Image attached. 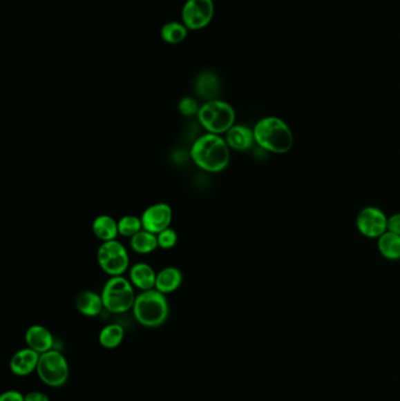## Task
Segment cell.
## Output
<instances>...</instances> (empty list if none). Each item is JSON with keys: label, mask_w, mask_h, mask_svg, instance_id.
<instances>
[{"label": "cell", "mask_w": 400, "mask_h": 401, "mask_svg": "<svg viewBox=\"0 0 400 401\" xmlns=\"http://www.w3.org/2000/svg\"><path fill=\"white\" fill-rule=\"evenodd\" d=\"M226 141L229 148L235 149L237 152H245L253 147L255 137L254 130L243 125H234L227 132Z\"/></svg>", "instance_id": "4fadbf2b"}, {"label": "cell", "mask_w": 400, "mask_h": 401, "mask_svg": "<svg viewBox=\"0 0 400 401\" xmlns=\"http://www.w3.org/2000/svg\"><path fill=\"white\" fill-rule=\"evenodd\" d=\"M235 110L226 101L210 100L198 110V119L203 128L211 134H225L235 125Z\"/></svg>", "instance_id": "277c9868"}, {"label": "cell", "mask_w": 400, "mask_h": 401, "mask_svg": "<svg viewBox=\"0 0 400 401\" xmlns=\"http://www.w3.org/2000/svg\"><path fill=\"white\" fill-rule=\"evenodd\" d=\"M117 228H119V234L124 237H133L134 235L144 229L141 218L133 216V215H127L121 218L117 222Z\"/></svg>", "instance_id": "603a6c76"}, {"label": "cell", "mask_w": 400, "mask_h": 401, "mask_svg": "<svg viewBox=\"0 0 400 401\" xmlns=\"http://www.w3.org/2000/svg\"><path fill=\"white\" fill-rule=\"evenodd\" d=\"M158 242H159V246L161 249H171L178 243V234L175 230L168 228L158 235Z\"/></svg>", "instance_id": "cb8c5ba5"}, {"label": "cell", "mask_w": 400, "mask_h": 401, "mask_svg": "<svg viewBox=\"0 0 400 401\" xmlns=\"http://www.w3.org/2000/svg\"><path fill=\"white\" fill-rule=\"evenodd\" d=\"M97 263L109 276H121L128 268V253L117 239L104 242L97 250Z\"/></svg>", "instance_id": "52a82bcc"}, {"label": "cell", "mask_w": 400, "mask_h": 401, "mask_svg": "<svg viewBox=\"0 0 400 401\" xmlns=\"http://www.w3.org/2000/svg\"><path fill=\"white\" fill-rule=\"evenodd\" d=\"M182 284V273L175 266H167L156 275L155 288L160 293H174Z\"/></svg>", "instance_id": "2e32d148"}, {"label": "cell", "mask_w": 400, "mask_h": 401, "mask_svg": "<svg viewBox=\"0 0 400 401\" xmlns=\"http://www.w3.org/2000/svg\"><path fill=\"white\" fill-rule=\"evenodd\" d=\"M40 353L28 347L13 355L10 362V369L18 377H26L33 371H37Z\"/></svg>", "instance_id": "8fae6325"}, {"label": "cell", "mask_w": 400, "mask_h": 401, "mask_svg": "<svg viewBox=\"0 0 400 401\" xmlns=\"http://www.w3.org/2000/svg\"><path fill=\"white\" fill-rule=\"evenodd\" d=\"M191 157L202 170L220 173L229 164V146L221 135L207 133L191 146Z\"/></svg>", "instance_id": "6da1fadb"}, {"label": "cell", "mask_w": 400, "mask_h": 401, "mask_svg": "<svg viewBox=\"0 0 400 401\" xmlns=\"http://www.w3.org/2000/svg\"><path fill=\"white\" fill-rule=\"evenodd\" d=\"M92 229H93L94 235L102 242L114 241L119 235L117 223L108 215L97 216L94 219Z\"/></svg>", "instance_id": "ac0fdd59"}, {"label": "cell", "mask_w": 400, "mask_h": 401, "mask_svg": "<svg viewBox=\"0 0 400 401\" xmlns=\"http://www.w3.org/2000/svg\"><path fill=\"white\" fill-rule=\"evenodd\" d=\"M254 137L260 147L277 154L289 152L294 144L290 128L283 120L275 117L258 121L254 128Z\"/></svg>", "instance_id": "7a4b0ae2"}, {"label": "cell", "mask_w": 400, "mask_h": 401, "mask_svg": "<svg viewBox=\"0 0 400 401\" xmlns=\"http://www.w3.org/2000/svg\"><path fill=\"white\" fill-rule=\"evenodd\" d=\"M378 248L381 255L388 260H399L400 235L393 234V233L381 235L378 242Z\"/></svg>", "instance_id": "44dd1931"}, {"label": "cell", "mask_w": 400, "mask_h": 401, "mask_svg": "<svg viewBox=\"0 0 400 401\" xmlns=\"http://www.w3.org/2000/svg\"><path fill=\"white\" fill-rule=\"evenodd\" d=\"M37 373L40 380L50 387H61L70 375V367L66 358L59 351H47L40 355Z\"/></svg>", "instance_id": "8992f818"}, {"label": "cell", "mask_w": 400, "mask_h": 401, "mask_svg": "<svg viewBox=\"0 0 400 401\" xmlns=\"http://www.w3.org/2000/svg\"><path fill=\"white\" fill-rule=\"evenodd\" d=\"M124 337V327L119 325V324H109L100 331L99 343L102 347L112 350V349H115V347L119 346L122 343Z\"/></svg>", "instance_id": "ffe728a7"}, {"label": "cell", "mask_w": 400, "mask_h": 401, "mask_svg": "<svg viewBox=\"0 0 400 401\" xmlns=\"http://www.w3.org/2000/svg\"><path fill=\"white\" fill-rule=\"evenodd\" d=\"M25 401H50V398L41 392H30L25 395Z\"/></svg>", "instance_id": "83f0119b"}, {"label": "cell", "mask_w": 400, "mask_h": 401, "mask_svg": "<svg viewBox=\"0 0 400 401\" xmlns=\"http://www.w3.org/2000/svg\"><path fill=\"white\" fill-rule=\"evenodd\" d=\"M0 401H25V395L18 391H8L1 394Z\"/></svg>", "instance_id": "4316f807"}, {"label": "cell", "mask_w": 400, "mask_h": 401, "mask_svg": "<svg viewBox=\"0 0 400 401\" xmlns=\"http://www.w3.org/2000/svg\"><path fill=\"white\" fill-rule=\"evenodd\" d=\"M25 342L32 350L37 351L40 355H43L47 351L53 350L55 339L50 330L41 325H32L28 327L25 333Z\"/></svg>", "instance_id": "7c38bea8"}, {"label": "cell", "mask_w": 400, "mask_h": 401, "mask_svg": "<svg viewBox=\"0 0 400 401\" xmlns=\"http://www.w3.org/2000/svg\"><path fill=\"white\" fill-rule=\"evenodd\" d=\"M213 0H187L182 8V23L191 31L207 28L214 18Z\"/></svg>", "instance_id": "ba28073f"}, {"label": "cell", "mask_w": 400, "mask_h": 401, "mask_svg": "<svg viewBox=\"0 0 400 401\" xmlns=\"http://www.w3.org/2000/svg\"><path fill=\"white\" fill-rule=\"evenodd\" d=\"M388 229L390 233L400 235V214L393 215L388 219Z\"/></svg>", "instance_id": "484cf974"}, {"label": "cell", "mask_w": 400, "mask_h": 401, "mask_svg": "<svg viewBox=\"0 0 400 401\" xmlns=\"http://www.w3.org/2000/svg\"><path fill=\"white\" fill-rule=\"evenodd\" d=\"M358 230L366 237H381L388 229V218L377 208H365L357 218Z\"/></svg>", "instance_id": "30bf717a"}, {"label": "cell", "mask_w": 400, "mask_h": 401, "mask_svg": "<svg viewBox=\"0 0 400 401\" xmlns=\"http://www.w3.org/2000/svg\"><path fill=\"white\" fill-rule=\"evenodd\" d=\"M188 31L189 30L186 28L184 23L171 21L161 28V38L164 43L176 45V43H182L183 40L186 39Z\"/></svg>", "instance_id": "7402d4cb"}, {"label": "cell", "mask_w": 400, "mask_h": 401, "mask_svg": "<svg viewBox=\"0 0 400 401\" xmlns=\"http://www.w3.org/2000/svg\"><path fill=\"white\" fill-rule=\"evenodd\" d=\"M102 297L106 310L112 313L129 311L136 298L132 283L122 276L111 277L104 286Z\"/></svg>", "instance_id": "5b68a950"}, {"label": "cell", "mask_w": 400, "mask_h": 401, "mask_svg": "<svg viewBox=\"0 0 400 401\" xmlns=\"http://www.w3.org/2000/svg\"><path fill=\"white\" fill-rule=\"evenodd\" d=\"M133 313L137 323L146 327L164 325L169 315V304L166 295L156 288L148 290L136 296Z\"/></svg>", "instance_id": "3957f363"}, {"label": "cell", "mask_w": 400, "mask_h": 401, "mask_svg": "<svg viewBox=\"0 0 400 401\" xmlns=\"http://www.w3.org/2000/svg\"><path fill=\"white\" fill-rule=\"evenodd\" d=\"M179 110L180 113L184 115V117H194V115H198V110H200V106H198V101L193 98H182L179 101Z\"/></svg>", "instance_id": "d4e9b609"}, {"label": "cell", "mask_w": 400, "mask_h": 401, "mask_svg": "<svg viewBox=\"0 0 400 401\" xmlns=\"http://www.w3.org/2000/svg\"><path fill=\"white\" fill-rule=\"evenodd\" d=\"M221 90V82L218 75L211 72H203L198 75L195 81V92L200 98L207 101L216 100Z\"/></svg>", "instance_id": "5bb4252c"}, {"label": "cell", "mask_w": 400, "mask_h": 401, "mask_svg": "<svg viewBox=\"0 0 400 401\" xmlns=\"http://www.w3.org/2000/svg\"><path fill=\"white\" fill-rule=\"evenodd\" d=\"M173 219V211L167 203H156L148 206L141 216L142 226L152 234L159 235L168 229Z\"/></svg>", "instance_id": "9c48e42d"}, {"label": "cell", "mask_w": 400, "mask_h": 401, "mask_svg": "<svg viewBox=\"0 0 400 401\" xmlns=\"http://www.w3.org/2000/svg\"><path fill=\"white\" fill-rule=\"evenodd\" d=\"M156 275L158 273H155L152 266L146 263H136L129 271V278L132 284L142 291L155 288Z\"/></svg>", "instance_id": "9a60e30c"}, {"label": "cell", "mask_w": 400, "mask_h": 401, "mask_svg": "<svg viewBox=\"0 0 400 401\" xmlns=\"http://www.w3.org/2000/svg\"><path fill=\"white\" fill-rule=\"evenodd\" d=\"M131 246L137 253H151L159 248L158 236L149 233L147 230L142 229L137 234L131 237Z\"/></svg>", "instance_id": "d6986e66"}, {"label": "cell", "mask_w": 400, "mask_h": 401, "mask_svg": "<svg viewBox=\"0 0 400 401\" xmlns=\"http://www.w3.org/2000/svg\"><path fill=\"white\" fill-rule=\"evenodd\" d=\"M78 311L86 317H97L100 315L104 306L102 297L93 291H82L75 300Z\"/></svg>", "instance_id": "e0dca14e"}]
</instances>
